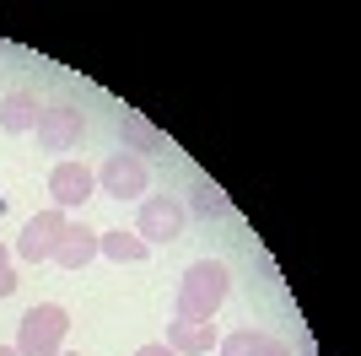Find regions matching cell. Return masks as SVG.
<instances>
[{
    "mask_svg": "<svg viewBox=\"0 0 361 356\" xmlns=\"http://www.w3.org/2000/svg\"><path fill=\"white\" fill-rule=\"evenodd\" d=\"M135 356H173V351H167V345H140Z\"/></svg>",
    "mask_w": 361,
    "mask_h": 356,
    "instance_id": "2e32d148",
    "label": "cell"
},
{
    "mask_svg": "<svg viewBox=\"0 0 361 356\" xmlns=\"http://www.w3.org/2000/svg\"><path fill=\"white\" fill-rule=\"evenodd\" d=\"M60 356H81V351H60Z\"/></svg>",
    "mask_w": 361,
    "mask_h": 356,
    "instance_id": "ac0fdd59",
    "label": "cell"
},
{
    "mask_svg": "<svg viewBox=\"0 0 361 356\" xmlns=\"http://www.w3.org/2000/svg\"><path fill=\"white\" fill-rule=\"evenodd\" d=\"M38 146L44 151H71V146H81V135H87V119H81V108L75 103H44L38 108Z\"/></svg>",
    "mask_w": 361,
    "mask_h": 356,
    "instance_id": "277c9868",
    "label": "cell"
},
{
    "mask_svg": "<svg viewBox=\"0 0 361 356\" xmlns=\"http://www.w3.org/2000/svg\"><path fill=\"white\" fill-rule=\"evenodd\" d=\"M49 194H54V210H71V206H87L97 194V173L87 162H54L49 173Z\"/></svg>",
    "mask_w": 361,
    "mask_h": 356,
    "instance_id": "52a82bcc",
    "label": "cell"
},
{
    "mask_svg": "<svg viewBox=\"0 0 361 356\" xmlns=\"http://www.w3.org/2000/svg\"><path fill=\"white\" fill-rule=\"evenodd\" d=\"M189 206H195L200 216H226V210H232V200H226V194L216 189L211 178H200V184H195V194H189Z\"/></svg>",
    "mask_w": 361,
    "mask_h": 356,
    "instance_id": "5bb4252c",
    "label": "cell"
},
{
    "mask_svg": "<svg viewBox=\"0 0 361 356\" xmlns=\"http://www.w3.org/2000/svg\"><path fill=\"white\" fill-rule=\"evenodd\" d=\"M183 222H189V210H183L173 194H146L130 232H135L146 249H157V243H178V237H183Z\"/></svg>",
    "mask_w": 361,
    "mask_h": 356,
    "instance_id": "3957f363",
    "label": "cell"
},
{
    "mask_svg": "<svg viewBox=\"0 0 361 356\" xmlns=\"http://www.w3.org/2000/svg\"><path fill=\"white\" fill-rule=\"evenodd\" d=\"M119 135H124V146H130V157H140V162H146L151 151H167V146H173V141H167V135L157 130L140 108H124V114H119Z\"/></svg>",
    "mask_w": 361,
    "mask_h": 356,
    "instance_id": "ba28073f",
    "label": "cell"
},
{
    "mask_svg": "<svg viewBox=\"0 0 361 356\" xmlns=\"http://www.w3.org/2000/svg\"><path fill=\"white\" fill-rule=\"evenodd\" d=\"M32 124H38V97H32V92H6V97H0V130L27 135Z\"/></svg>",
    "mask_w": 361,
    "mask_h": 356,
    "instance_id": "7c38bea8",
    "label": "cell"
},
{
    "mask_svg": "<svg viewBox=\"0 0 361 356\" xmlns=\"http://www.w3.org/2000/svg\"><path fill=\"white\" fill-rule=\"evenodd\" d=\"M65 227H71V216L65 210H38V216H27V227H22V237H16V254L27 259V265H44V259H54V249H60Z\"/></svg>",
    "mask_w": 361,
    "mask_h": 356,
    "instance_id": "5b68a950",
    "label": "cell"
},
{
    "mask_svg": "<svg viewBox=\"0 0 361 356\" xmlns=\"http://www.w3.org/2000/svg\"><path fill=\"white\" fill-rule=\"evenodd\" d=\"M216 340H221V335H216V319L211 324H195V319H173V324H167V351L173 356H211Z\"/></svg>",
    "mask_w": 361,
    "mask_h": 356,
    "instance_id": "9c48e42d",
    "label": "cell"
},
{
    "mask_svg": "<svg viewBox=\"0 0 361 356\" xmlns=\"http://www.w3.org/2000/svg\"><path fill=\"white\" fill-rule=\"evenodd\" d=\"M221 345V356H291L286 340H275V335H259V329H232Z\"/></svg>",
    "mask_w": 361,
    "mask_h": 356,
    "instance_id": "8fae6325",
    "label": "cell"
},
{
    "mask_svg": "<svg viewBox=\"0 0 361 356\" xmlns=\"http://www.w3.org/2000/svg\"><path fill=\"white\" fill-rule=\"evenodd\" d=\"M0 356H16V345H0Z\"/></svg>",
    "mask_w": 361,
    "mask_h": 356,
    "instance_id": "e0dca14e",
    "label": "cell"
},
{
    "mask_svg": "<svg viewBox=\"0 0 361 356\" xmlns=\"http://www.w3.org/2000/svg\"><path fill=\"white\" fill-rule=\"evenodd\" d=\"M16 292V270H11V249L0 243V297H11Z\"/></svg>",
    "mask_w": 361,
    "mask_h": 356,
    "instance_id": "9a60e30c",
    "label": "cell"
},
{
    "mask_svg": "<svg viewBox=\"0 0 361 356\" xmlns=\"http://www.w3.org/2000/svg\"><path fill=\"white\" fill-rule=\"evenodd\" d=\"M226 292H232V270H226L221 259H195V265L183 270V281H178L173 313H178V319H195V324H211L216 313H221Z\"/></svg>",
    "mask_w": 361,
    "mask_h": 356,
    "instance_id": "6da1fadb",
    "label": "cell"
},
{
    "mask_svg": "<svg viewBox=\"0 0 361 356\" xmlns=\"http://www.w3.org/2000/svg\"><path fill=\"white\" fill-rule=\"evenodd\" d=\"M97 189L114 194V200H146L151 189V173L140 157H130V151H114L103 167H97Z\"/></svg>",
    "mask_w": 361,
    "mask_h": 356,
    "instance_id": "8992f818",
    "label": "cell"
},
{
    "mask_svg": "<svg viewBox=\"0 0 361 356\" xmlns=\"http://www.w3.org/2000/svg\"><path fill=\"white\" fill-rule=\"evenodd\" d=\"M65 329H71V313L60 302H38V308L22 313V329H16V356H60L65 351Z\"/></svg>",
    "mask_w": 361,
    "mask_h": 356,
    "instance_id": "7a4b0ae2",
    "label": "cell"
},
{
    "mask_svg": "<svg viewBox=\"0 0 361 356\" xmlns=\"http://www.w3.org/2000/svg\"><path fill=\"white\" fill-rule=\"evenodd\" d=\"M97 254H108L114 265H140L146 259V243H140L135 232H124V227H114V232H97Z\"/></svg>",
    "mask_w": 361,
    "mask_h": 356,
    "instance_id": "4fadbf2b",
    "label": "cell"
},
{
    "mask_svg": "<svg viewBox=\"0 0 361 356\" xmlns=\"http://www.w3.org/2000/svg\"><path fill=\"white\" fill-rule=\"evenodd\" d=\"M92 259H97V232L81 227V222H71L65 237H60V249H54V265L60 270H87Z\"/></svg>",
    "mask_w": 361,
    "mask_h": 356,
    "instance_id": "30bf717a",
    "label": "cell"
}]
</instances>
